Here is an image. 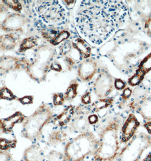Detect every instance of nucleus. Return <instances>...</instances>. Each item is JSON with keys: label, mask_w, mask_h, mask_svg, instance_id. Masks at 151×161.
I'll return each mask as SVG.
<instances>
[{"label": "nucleus", "mask_w": 151, "mask_h": 161, "mask_svg": "<svg viewBox=\"0 0 151 161\" xmlns=\"http://www.w3.org/2000/svg\"><path fill=\"white\" fill-rule=\"evenodd\" d=\"M95 6L81 11L79 25L86 37L94 43H100L109 32L110 25L108 16L98 1Z\"/></svg>", "instance_id": "obj_1"}, {"label": "nucleus", "mask_w": 151, "mask_h": 161, "mask_svg": "<svg viewBox=\"0 0 151 161\" xmlns=\"http://www.w3.org/2000/svg\"><path fill=\"white\" fill-rule=\"evenodd\" d=\"M99 145V140L92 132L78 135L66 143L64 161H83L87 157H93Z\"/></svg>", "instance_id": "obj_2"}, {"label": "nucleus", "mask_w": 151, "mask_h": 161, "mask_svg": "<svg viewBox=\"0 0 151 161\" xmlns=\"http://www.w3.org/2000/svg\"><path fill=\"white\" fill-rule=\"evenodd\" d=\"M53 110L49 106L42 103L30 116L27 117L23 125L21 135L34 143L41 141L42 131L53 118Z\"/></svg>", "instance_id": "obj_3"}, {"label": "nucleus", "mask_w": 151, "mask_h": 161, "mask_svg": "<svg viewBox=\"0 0 151 161\" xmlns=\"http://www.w3.org/2000/svg\"><path fill=\"white\" fill-rule=\"evenodd\" d=\"M151 147V136L140 132L136 134L121 150L117 161H139L145 150Z\"/></svg>", "instance_id": "obj_4"}, {"label": "nucleus", "mask_w": 151, "mask_h": 161, "mask_svg": "<svg viewBox=\"0 0 151 161\" xmlns=\"http://www.w3.org/2000/svg\"><path fill=\"white\" fill-rule=\"evenodd\" d=\"M40 17L51 25L61 23L65 17V11L61 6L56 1L42 3L39 8Z\"/></svg>", "instance_id": "obj_5"}, {"label": "nucleus", "mask_w": 151, "mask_h": 161, "mask_svg": "<svg viewBox=\"0 0 151 161\" xmlns=\"http://www.w3.org/2000/svg\"><path fill=\"white\" fill-rule=\"evenodd\" d=\"M120 125V121L117 118L112 119L107 123L98 134L100 144L120 149V139H119Z\"/></svg>", "instance_id": "obj_6"}, {"label": "nucleus", "mask_w": 151, "mask_h": 161, "mask_svg": "<svg viewBox=\"0 0 151 161\" xmlns=\"http://www.w3.org/2000/svg\"><path fill=\"white\" fill-rule=\"evenodd\" d=\"M114 86L115 81L112 76L106 72H103L96 79L93 90L95 94L100 99L105 98L112 92Z\"/></svg>", "instance_id": "obj_7"}, {"label": "nucleus", "mask_w": 151, "mask_h": 161, "mask_svg": "<svg viewBox=\"0 0 151 161\" xmlns=\"http://www.w3.org/2000/svg\"><path fill=\"white\" fill-rule=\"evenodd\" d=\"M140 126V122L133 114L129 115L121 128L120 142L127 144L136 135L137 129Z\"/></svg>", "instance_id": "obj_8"}, {"label": "nucleus", "mask_w": 151, "mask_h": 161, "mask_svg": "<svg viewBox=\"0 0 151 161\" xmlns=\"http://www.w3.org/2000/svg\"><path fill=\"white\" fill-rule=\"evenodd\" d=\"M27 23V19L18 13L8 15L1 23V28L6 32L19 31Z\"/></svg>", "instance_id": "obj_9"}, {"label": "nucleus", "mask_w": 151, "mask_h": 161, "mask_svg": "<svg viewBox=\"0 0 151 161\" xmlns=\"http://www.w3.org/2000/svg\"><path fill=\"white\" fill-rule=\"evenodd\" d=\"M119 153V148L100 144L98 150L93 156V159L97 161H113L117 159Z\"/></svg>", "instance_id": "obj_10"}, {"label": "nucleus", "mask_w": 151, "mask_h": 161, "mask_svg": "<svg viewBox=\"0 0 151 161\" xmlns=\"http://www.w3.org/2000/svg\"><path fill=\"white\" fill-rule=\"evenodd\" d=\"M53 128L50 131H47L45 134L42 133V139L44 143L48 146H56L65 142L67 139V133L64 130L58 127Z\"/></svg>", "instance_id": "obj_11"}, {"label": "nucleus", "mask_w": 151, "mask_h": 161, "mask_svg": "<svg viewBox=\"0 0 151 161\" xmlns=\"http://www.w3.org/2000/svg\"><path fill=\"white\" fill-rule=\"evenodd\" d=\"M97 69L98 64L95 61L92 59H86L82 62L79 66V77L81 80L89 81L95 75Z\"/></svg>", "instance_id": "obj_12"}, {"label": "nucleus", "mask_w": 151, "mask_h": 161, "mask_svg": "<svg viewBox=\"0 0 151 161\" xmlns=\"http://www.w3.org/2000/svg\"><path fill=\"white\" fill-rule=\"evenodd\" d=\"M75 106L70 105L67 106L61 114L54 117L51 123L54 127L59 128H63L70 124L75 114Z\"/></svg>", "instance_id": "obj_13"}, {"label": "nucleus", "mask_w": 151, "mask_h": 161, "mask_svg": "<svg viewBox=\"0 0 151 161\" xmlns=\"http://www.w3.org/2000/svg\"><path fill=\"white\" fill-rule=\"evenodd\" d=\"M45 151L38 143H34L25 149L23 154V161H44Z\"/></svg>", "instance_id": "obj_14"}, {"label": "nucleus", "mask_w": 151, "mask_h": 161, "mask_svg": "<svg viewBox=\"0 0 151 161\" xmlns=\"http://www.w3.org/2000/svg\"><path fill=\"white\" fill-rule=\"evenodd\" d=\"M25 117L20 111L16 112L10 117L1 120V133H10L13 131L14 126L18 123H21L25 120Z\"/></svg>", "instance_id": "obj_15"}, {"label": "nucleus", "mask_w": 151, "mask_h": 161, "mask_svg": "<svg viewBox=\"0 0 151 161\" xmlns=\"http://www.w3.org/2000/svg\"><path fill=\"white\" fill-rule=\"evenodd\" d=\"M69 125V129L71 132L80 135L89 131L90 124L86 116L76 115L73 118Z\"/></svg>", "instance_id": "obj_16"}, {"label": "nucleus", "mask_w": 151, "mask_h": 161, "mask_svg": "<svg viewBox=\"0 0 151 161\" xmlns=\"http://www.w3.org/2000/svg\"><path fill=\"white\" fill-rule=\"evenodd\" d=\"M131 107L136 108L147 122L151 121V96L142 98L136 103H132Z\"/></svg>", "instance_id": "obj_17"}, {"label": "nucleus", "mask_w": 151, "mask_h": 161, "mask_svg": "<svg viewBox=\"0 0 151 161\" xmlns=\"http://www.w3.org/2000/svg\"><path fill=\"white\" fill-rule=\"evenodd\" d=\"M22 66V61L14 57H2L0 60V69L2 71H8L20 69Z\"/></svg>", "instance_id": "obj_18"}, {"label": "nucleus", "mask_w": 151, "mask_h": 161, "mask_svg": "<svg viewBox=\"0 0 151 161\" xmlns=\"http://www.w3.org/2000/svg\"><path fill=\"white\" fill-rule=\"evenodd\" d=\"M72 45L73 47L81 54V57L84 58H88L90 57L91 53V48L83 40L80 38L74 39L72 40Z\"/></svg>", "instance_id": "obj_19"}, {"label": "nucleus", "mask_w": 151, "mask_h": 161, "mask_svg": "<svg viewBox=\"0 0 151 161\" xmlns=\"http://www.w3.org/2000/svg\"><path fill=\"white\" fill-rule=\"evenodd\" d=\"M18 37L13 33H9L1 36L0 47L2 50H10L17 45Z\"/></svg>", "instance_id": "obj_20"}, {"label": "nucleus", "mask_w": 151, "mask_h": 161, "mask_svg": "<svg viewBox=\"0 0 151 161\" xmlns=\"http://www.w3.org/2000/svg\"><path fill=\"white\" fill-rule=\"evenodd\" d=\"M113 102V99L112 98H102L99 99L93 103L91 106V108L93 112L98 113L101 110H103L109 107Z\"/></svg>", "instance_id": "obj_21"}, {"label": "nucleus", "mask_w": 151, "mask_h": 161, "mask_svg": "<svg viewBox=\"0 0 151 161\" xmlns=\"http://www.w3.org/2000/svg\"><path fill=\"white\" fill-rule=\"evenodd\" d=\"M17 144V139H6L1 137L0 139V149L1 150L8 151L11 149L15 148Z\"/></svg>", "instance_id": "obj_22"}, {"label": "nucleus", "mask_w": 151, "mask_h": 161, "mask_svg": "<svg viewBox=\"0 0 151 161\" xmlns=\"http://www.w3.org/2000/svg\"><path fill=\"white\" fill-rule=\"evenodd\" d=\"M37 44V39L34 37H30L25 39L23 41L20 47V52H23L25 50L31 49L32 47L36 46Z\"/></svg>", "instance_id": "obj_23"}, {"label": "nucleus", "mask_w": 151, "mask_h": 161, "mask_svg": "<svg viewBox=\"0 0 151 161\" xmlns=\"http://www.w3.org/2000/svg\"><path fill=\"white\" fill-rule=\"evenodd\" d=\"M44 161H64V154L56 150H50L45 156Z\"/></svg>", "instance_id": "obj_24"}, {"label": "nucleus", "mask_w": 151, "mask_h": 161, "mask_svg": "<svg viewBox=\"0 0 151 161\" xmlns=\"http://www.w3.org/2000/svg\"><path fill=\"white\" fill-rule=\"evenodd\" d=\"M77 88L78 84L73 83L71 84L65 92L64 95V100L67 101H70L73 100L77 95Z\"/></svg>", "instance_id": "obj_25"}, {"label": "nucleus", "mask_w": 151, "mask_h": 161, "mask_svg": "<svg viewBox=\"0 0 151 161\" xmlns=\"http://www.w3.org/2000/svg\"><path fill=\"white\" fill-rule=\"evenodd\" d=\"M139 70L144 75L151 70V53L147 56L140 63Z\"/></svg>", "instance_id": "obj_26"}, {"label": "nucleus", "mask_w": 151, "mask_h": 161, "mask_svg": "<svg viewBox=\"0 0 151 161\" xmlns=\"http://www.w3.org/2000/svg\"><path fill=\"white\" fill-rule=\"evenodd\" d=\"M144 77V74L140 71L139 69H137V72L130 78L129 80V83L131 86H135L142 82L143 80V78Z\"/></svg>", "instance_id": "obj_27"}, {"label": "nucleus", "mask_w": 151, "mask_h": 161, "mask_svg": "<svg viewBox=\"0 0 151 161\" xmlns=\"http://www.w3.org/2000/svg\"><path fill=\"white\" fill-rule=\"evenodd\" d=\"M92 112L91 106H87L86 105H81L78 106L75 110V114L76 115H84L86 116L88 114Z\"/></svg>", "instance_id": "obj_28"}, {"label": "nucleus", "mask_w": 151, "mask_h": 161, "mask_svg": "<svg viewBox=\"0 0 151 161\" xmlns=\"http://www.w3.org/2000/svg\"><path fill=\"white\" fill-rule=\"evenodd\" d=\"M0 95H1L0 96L1 98L3 100L11 101V100L15 99V96L13 94V93L11 92V91L6 87H3V88L1 89Z\"/></svg>", "instance_id": "obj_29"}, {"label": "nucleus", "mask_w": 151, "mask_h": 161, "mask_svg": "<svg viewBox=\"0 0 151 161\" xmlns=\"http://www.w3.org/2000/svg\"><path fill=\"white\" fill-rule=\"evenodd\" d=\"M69 36H70V33L68 31L66 30H62L59 32V35L57 36L56 39H54L52 44L54 45L59 44L61 42L68 39Z\"/></svg>", "instance_id": "obj_30"}, {"label": "nucleus", "mask_w": 151, "mask_h": 161, "mask_svg": "<svg viewBox=\"0 0 151 161\" xmlns=\"http://www.w3.org/2000/svg\"><path fill=\"white\" fill-rule=\"evenodd\" d=\"M3 2L5 3L6 4H7L10 8H13L15 11H20L22 10V5L19 1L6 0V1H3Z\"/></svg>", "instance_id": "obj_31"}, {"label": "nucleus", "mask_w": 151, "mask_h": 161, "mask_svg": "<svg viewBox=\"0 0 151 161\" xmlns=\"http://www.w3.org/2000/svg\"><path fill=\"white\" fill-rule=\"evenodd\" d=\"M0 161H14L11 153L8 151L1 150L0 152Z\"/></svg>", "instance_id": "obj_32"}, {"label": "nucleus", "mask_w": 151, "mask_h": 161, "mask_svg": "<svg viewBox=\"0 0 151 161\" xmlns=\"http://www.w3.org/2000/svg\"><path fill=\"white\" fill-rule=\"evenodd\" d=\"M64 96L62 94H54L53 95V103L55 106L62 105L64 101Z\"/></svg>", "instance_id": "obj_33"}, {"label": "nucleus", "mask_w": 151, "mask_h": 161, "mask_svg": "<svg viewBox=\"0 0 151 161\" xmlns=\"http://www.w3.org/2000/svg\"><path fill=\"white\" fill-rule=\"evenodd\" d=\"M144 28L147 34L151 37V16L148 17V18L146 20Z\"/></svg>", "instance_id": "obj_34"}, {"label": "nucleus", "mask_w": 151, "mask_h": 161, "mask_svg": "<svg viewBox=\"0 0 151 161\" xmlns=\"http://www.w3.org/2000/svg\"><path fill=\"white\" fill-rule=\"evenodd\" d=\"M81 103L84 105H88L91 103V97L90 92L85 93L81 98Z\"/></svg>", "instance_id": "obj_35"}, {"label": "nucleus", "mask_w": 151, "mask_h": 161, "mask_svg": "<svg viewBox=\"0 0 151 161\" xmlns=\"http://www.w3.org/2000/svg\"><path fill=\"white\" fill-rule=\"evenodd\" d=\"M125 83L121 79H115V86L118 90L123 89L125 87Z\"/></svg>", "instance_id": "obj_36"}, {"label": "nucleus", "mask_w": 151, "mask_h": 161, "mask_svg": "<svg viewBox=\"0 0 151 161\" xmlns=\"http://www.w3.org/2000/svg\"><path fill=\"white\" fill-rule=\"evenodd\" d=\"M88 122L90 123V125H94L98 122V115H96L95 114H93L88 117Z\"/></svg>", "instance_id": "obj_37"}, {"label": "nucleus", "mask_w": 151, "mask_h": 161, "mask_svg": "<svg viewBox=\"0 0 151 161\" xmlns=\"http://www.w3.org/2000/svg\"><path fill=\"white\" fill-rule=\"evenodd\" d=\"M32 97L31 96H25L23 98H22L20 99V103H23V105H26V104H30L32 103Z\"/></svg>", "instance_id": "obj_38"}, {"label": "nucleus", "mask_w": 151, "mask_h": 161, "mask_svg": "<svg viewBox=\"0 0 151 161\" xmlns=\"http://www.w3.org/2000/svg\"><path fill=\"white\" fill-rule=\"evenodd\" d=\"M132 93V91L129 88H127L126 89H124L123 94L122 95V97L123 100H127L129 97L131 96Z\"/></svg>", "instance_id": "obj_39"}, {"label": "nucleus", "mask_w": 151, "mask_h": 161, "mask_svg": "<svg viewBox=\"0 0 151 161\" xmlns=\"http://www.w3.org/2000/svg\"><path fill=\"white\" fill-rule=\"evenodd\" d=\"M144 127L146 128L147 132L151 135V121H147L144 124Z\"/></svg>", "instance_id": "obj_40"}, {"label": "nucleus", "mask_w": 151, "mask_h": 161, "mask_svg": "<svg viewBox=\"0 0 151 161\" xmlns=\"http://www.w3.org/2000/svg\"><path fill=\"white\" fill-rule=\"evenodd\" d=\"M143 161H151V153H149L143 159Z\"/></svg>", "instance_id": "obj_41"}, {"label": "nucleus", "mask_w": 151, "mask_h": 161, "mask_svg": "<svg viewBox=\"0 0 151 161\" xmlns=\"http://www.w3.org/2000/svg\"><path fill=\"white\" fill-rule=\"evenodd\" d=\"M96 161V160H95V159H92V160H91V161Z\"/></svg>", "instance_id": "obj_42"}]
</instances>
